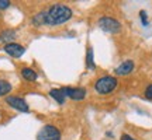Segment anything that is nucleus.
Instances as JSON below:
<instances>
[{"label":"nucleus","instance_id":"6e6552de","mask_svg":"<svg viewBox=\"0 0 152 140\" xmlns=\"http://www.w3.org/2000/svg\"><path fill=\"white\" fill-rule=\"evenodd\" d=\"M134 60H131V59H127L124 60V62H121L115 69H114V73L117 76H128L134 70Z\"/></svg>","mask_w":152,"mask_h":140},{"label":"nucleus","instance_id":"f3484780","mask_svg":"<svg viewBox=\"0 0 152 140\" xmlns=\"http://www.w3.org/2000/svg\"><path fill=\"white\" fill-rule=\"evenodd\" d=\"M9 6H10V1H9V0H0V9H1V10L7 9Z\"/></svg>","mask_w":152,"mask_h":140},{"label":"nucleus","instance_id":"f8f14e48","mask_svg":"<svg viewBox=\"0 0 152 140\" xmlns=\"http://www.w3.org/2000/svg\"><path fill=\"white\" fill-rule=\"evenodd\" d=\"M86 67L90 70L96 69V65H94V53H93V48H87L86 52Z\"/></svg>","mask_w":152,"mask_h":140},{"label":"nucleus","instance_id":"2eb2a0df","mask_svg":"<svg viewBox=\"0 0 152 140\" xmlns=\"http://www.w3.org/2000/svg\"><path fill=\"white\" fill-rule=\"evenodd\" d=\"M140 20H141V24L144 27H148L149 25V21H148V14L145 10H141L140 11Z\"/></svg>","mask_w":152,"mask_h":140},{"label":"nucleus","instance_id":"9b49d317","mask_svg":"<svg viewBox=\"0 0 152 140\" xmlns=\"http://www.w3.org/2000/svg\"><path fill=\"white\" fill-rule=\"evenodd\" d=\"M14 38H16V31L14 30H4L0 34V41H3V42L11 43Z\"/></svg>","mask_w":152,"mask_h":140},{"label":"nucleus","instance_id":"423d86ee","mask_svg":"<svg viewBox=\"0 0 152 140\" xmlns=\"http://www.w3.org/2000/svg\"><path fill=\"white\" fill-rule=\"evenodd\" d=\"M6 102L9 104L11 108H14L18 112H28L30 111V107L27 105V102L20 97H14V95H10V97L6 98Z\"/></svg>","mask_w":152,"mask_h":140},{"label":"nucleus","instance_id":"a211bd4d","mask_svg":"<svg viewBox=\"0 0 152 140\" xmlns=\"http://www.w3.org/2000/svg\"><path fill=\"white\" fill-rule=\"evenodd\" d=\"M121 140H135L132 136H130V135H127V133H124V135L121 136Z\"/></svg>","mask_w":152,"mask_h":140},{"label":"nucleus","instance_id":"20e7f679","mask_svg":"<svg viewBox=\"0 0 152 140\" xmlns=\"http://www.w3.org/2000/svg\"><path fill=\"white\" fill-rule=\"evenodd\" d=\"M61 132L54 125H45L37 133V140H61Z\"/></svg>","mask_w":152,"mask_h":140},{"label":"nucleus","instance_id":"4468645a","mask_svg":"<svg viewBox=\"0 0 152 140\" xmlns=\"http://www.w3.org/2000/svg\"><path fill=\"white\" fill-rule=\"evenodd\" d=\"M11 91V84L7 80H0V97L7 95Z\"/></svg>","mask_w":152,"mask_h":140},{"label":"nucleus","instance_id":"dca6fc26","mask_svg":"<svg viewBox=\"0 0 152 140\" xmlns=\"http://www.w3.org/2000/svg\"><path fill=\"white\" fill-rule=\"evenodd\" d=\"M144 95H145V98H147V100L152 101V84H149V86L145 88V91H144Z\"/></svg>","mask_w":152,"mask_h":140},{"label":"nucleus","instance_id":"f257e3e1","mask_svg":"<svg viewBox=\"0 0 152 140\" xmlns=\"http://www.w3.org/2000/svg\"><path fill=\"white\" fill-rule=\"evenodd\" d=\"M73 11L71 7L65 4H54L45 11V21L47 25H59L65 24L72 18Z\"/></svg>","mask_w":152,"mask_h":140},{"label":"nucleus","instance_id":"0eeeda50","mask_svg":"<svg viewBox=\"0 0 152 140\" xmlns=\"http://www.w3.org/2000/svg\"><path fill=\"white\" fill-rule=\"evenodd\" d=\"M4 52L7 55H10L13 58H21L24 52H26V48L20 45V43H16V42H11V43H6L4 45Z\"/></svg>","mask_w":152,"mask_h":140},{"label":"nucleus","instance_id":"39448f33","mask_svg":"<svg viewBox=\"0 0 152 140\" xmlns=\"http://www.w3.org/2000/svg\"><path fill=\"white\" fill-rule=\"evenodd\" d=\"M62 91H64L66 98H71L75 101H82L87 95V90L83 87H64Z\"/></svg>","mask_w":152,"mask_h":140},{"label":"nucleus","instance_id":"f03ea898","mask_svg":"<svg viewBox=\"0 0 152 140\" xmlns=\"http://www.w3.org/2000/svg\"><path fill=\"white\" fill-rule=\"evenodd\" d=\"M117 84H118V81H117L115 77L103 76V77H100V79L94 81V91L100 94V95H106V94L113 92L117 88Z\"/></svg>","mask_w":152,"mask_h":140},{"label":"nucleus","instance_id":"1a4fd4ad","mask_svg":"<svg viewBox=\"0 0 152 140\" xmlns=\"http://www.w3.org/2000/svg\"><path fill=\"white\" fill-rule=\"evenodd\" d=\"M49 97L54 98L59 105H64V104H65L66 97H65V94H64V91H62V88H52V90L49 91Z\"/></svg>","mask_w":152,"mask_h":140},{"label":"nucleus","instance_id":"ddd939ff","mask_svg":"<svg viewBox=\"0 0 152 140\" xmlns=\"http://www.w3.org/2000/svg\"><path fill=\"white\" fill-rule=\"evenodd\" d=\"M33 24L37 25V27H41V25H47V21H45V11H41L33 17Z\"/></svg>","mask_w":152,"mask_h":140},{"label":"nucleus","instance_id":"7ed1b4c3","mask_svg":"<svg viewBox=\"0 0 152 140\" xmlns=\"http://www.w3.org/2000/svg\"><path fill=\"white\" fill-rule=\"evenodd\" d=\"M97 25L102 31L109 32V34H118L121 31V22L109 16H104L102 18H99Z\"/></svg>","mask_w":152,"mask_h":140},{"label":"nucleus","instance_id":"9d476101","mask_svg":"<svg viewBox=\"0 0 152 140\" xmlns=\"http://www.w3.org/2000/svg\"><path fill=\"white\" fill-rule=\"evenodd\" d=\"M21 76L24 80L27 81H35L38 79V74L37 71L34 69H31V67H23L21 69Z\"/></svg>","mask_w":152,"mask_h":140}]
</instances>
